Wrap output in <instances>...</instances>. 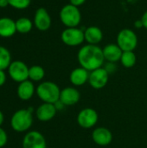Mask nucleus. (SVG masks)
<instances>
[{"label":"nucleus","instance_id":"nucleus-1","mask_svg":"<svg viewBox=\"0 0 147 148\" xmlns=\"http://www.w3.org/2000/svg\"><path fill=\"white\" fill-rule=\"evenodd\" d=\"M77 60L81 67L91 72L103 67L105 58L103 50L98 45L86 44L82 46L77 54Z\"/></svg>","mask_w":147,"mask_h":148},{"label":"nucleus","instance_id":"nucleus-2","mask_svg":"<svg viewBox=\"0 0 147 148\" xmlns=\"http://www.w3.org/2000/svg\"><path fill=\"white\" fill-rule=\"evenodd\" d=\"M33 124V108H23L16 111L10 119L12 129L17 133L27 132Z\"/></svg>","mask_w":147,"mask_h":148},{"label":"nucleus","instance_id":"nucleus-3","mask_svg":"<svg viewBox=\"0 0 147 148\" xmlns=\"http://www.w3.org/2000/svg\"><path fill=\"white\" fill-rule=\"evenodd\" d=\"M36 94L42 102L55 104L60 100L61 89L56 83L46 81L41 82L37 86Z\"/></svg>","mask_w":147,"mask_h":148},{"label":"nucleus","instance_id":"nucleus-4","mask_svg":"<svg viewBox=\"0 0 147 148\" xmlns=\"http://www.w3.org/2000/svg\"><path fill=\"white\" fill-rule=\"evenodd\" d=\"M60 20L67 28L78 27L81 21V13L78 7L70 3L64 5L60 10Z\"/></svg>","mask_w":147,"mask_h":148},{"label":"nucleus","instance_id":"nucleus-5","mask_svg":"<svg viewBox=\"0 0 147 148\" xmlns=\"http://www.w3.org/2000/svg\"><path fill=\"white\" fill-rule=\"evenodd\" d=\"M116 43L122 51H133L138 46V36L131 29H123L118 35Z\"/></svg>","mask_w":147,"mask_h":148},{"label":"nucleus","instance_id":"nucleus-6","mask_svg":"<svg viewBox=\"0 0 147 148\" xmlns=\"http://www.w3.org/2000/svg\"><path fill=\"white\" fill-rule=\"evenodd\" d=\"M62 42L69 47H76L83 43L85 41L84 30L77 27L66 28L61 34Z\"/></svg>","mask_w":147,"mask_h":148},{"label":"nucleus","instance_id":"nucleus-7","mask_svg":"<svg viewBox=\"0 0 147 148\" xmlns=\"http://www.w3.org/2000/svg\"><path fill=\"white\" fill-rule=\"evenodd\" d=\"M76 121L81 128L91 129L97 124L99 121V114L95 109L91 108H85L79 112Z\"/></svg>","mask_w":147,"mask_h":148},{"label":"nucleus","instance_id":"nucleus-8","mask_svg":"<svg viewBox=\"0 0 147 148\" xmlns=\"http://www.w3.org/2000/svg\"><path fill=\"white\" fill-rule=\"evenodd\" d=\"M29 67L22 61H13L10 64L8 74L10 77L16 82H23L29 80Z\"/></svg>","mask_w":147,"mask_h":148},{"label":"nucleus","instance_id":"nucleus-9","mask_svg":"<svg viewBox=\"0 0 147 148\" xmlns=\"http://www.w3.org/2000/svg\"><path fill=\"white\" fill-rule=\"evenodd\" d=\"M109 75H110L104 69V67H101L90 72L88 83L94 89H102L107 86L109 80Z\"/></svg>","mask_w":147,"mask_h":148},{"label":"nucleus","instance_id":"nucleus-10","mask_svg":"<svg viewBox=\"0 0 147 148\" xmlns=\"http://www.w3.org/2000/svg\"><path fill=\"white\" fill-rule=\"evenodd\" d=\"M23 148H47L45 137L38 131L28 132L22 142Z\"/></svg>","mask_w":147,"mask_h":148},{"label":"nucleus","instance_id":"nucleus-11","mask_svg":"<svg viewBox=\"0 0 147 148\" xmlns=\"http://www.w3.org/2000/svg\"><path fill=\"white\" fill-rule=\"evenodd\" d=\"M93 141L101 147H106L112 143L113 141V134L112 132L104 127H99L94 129L92 133Z\"/></svg>","mask_w":147,"mask_h":148},{"label":"nucleus","instance_id":"nucleus-12","mask_svg":"<svg viewBox=\"0 0 147 148\" xmlns=\"http://www.w3.org/2000/svg\"><path fill=\"white\" fill-rule=\"evenodd\" d=\"M34 25L41 31H46L50 28L51 17L45 8H38L36 10L34 16Z\"/></svg>","mask_w":147,"mask_h":148},{"label":"nucleus","instance_id":"nucleus-13","mask_svg":"<svg viewBox=\"0 0 147 148\" xmlns=\"http://www.w3.org/2000/svg\"><path fill=\"white\" fill-rule=\"evenodd\" d=\"M57 109L55 104L42 102L36 110V116L38 121L42 122L50 121L56 115Z\"/></svg>","mask_w":147,"mask_h":148},{"label":"nucleus","instance_id":"nucleus-14","mask_svg":"<svg viewBox=\"0 0 147 148\" xmlns=\"http://www.w3.org/2000/svg\"><path fill=\"white\" fill-rule=\"evenodd\" d=\"M80 99L81 94L75 87H67L61 90L59 101L64 106H74L79 102Z\"/></svg>","mask_w":147,"mask_h":148},{"label":"nucleus","instance_id":"nucleus-15","mask_svg":"<svg viewBox=\"0 0 147 148\" xmlns=\"http://www.w3.org/2000/svg\"><path fill=\"white\" fill-rule=\"evenodd\" d=\"M90 72L82 67L76 68L73 69L69 75L70 82L75 87H81L87 82H88Z\"/></svg>","mask_w":147,"mask_h":148},{"label":"nucleus","instance_id":"nucleus-16","mask_svg":"<svg viewBox=\"0 0 147 148\" xmlns=\"http://www.w3.org/2000/svg\"><path fill=\"white\" fill-rule=\"evenodd\" d=\"M102 50H103V56L105 61L108 62H114V63L120 61L123 51L118 46L117 43H109L106 45L102 49Z\"/></svg>","mask_w":147,"mask_h":148},{"label":"nucleus","instance_id":"nucleus-17","mask_svg":"<svg viewBox=\"0 0 147 148\" xmlns=\"http://www.w3.org/2000/svg\"><path fill=\"white\" fill-rule=\"evenodd\" d=\"M36 93V88L34 86L33 82L30 80H26L23 82H20L17 89L16 94L20 100L22 101H29L30 100Z\"/></svg>","mask_w":147,"mask_h":148},{"label":"nucleus","instance_id":"nucleus-18","mask_svg":"<svg viewBox=\"0 0 147 148\" xmlns=\"http://www.w3.org/2000/svg\"><path fill=\"white\" fill-rule=\"evenodd\" d=\"M84 37L88 44L98 45L103 39V32L97 26H89L84 30Z\"/></svg>","mask_w":147,"mask_h":148},{"label":"nucleus","instance_id":"nucleus-19","mask_svg":"<svg viewBox=\"0 0 147 148\" xmlns=\"http://www.w3.org/2000/svg\"><path fill=\"white\" fill-rule=\"evenodd\" d=\"M16 32V21L10 17L0 18V36L8 38L15 35Z\"/></svg>","mask_w":147,"mask_h":148},{"label":"nucleus","instance_id":"nucleus-20","mask_svg":"<svg viewBox=\"0 0 147 148\" xmlns=\"http://www.w3.org/2000/svg\"><path fill=\"white\" fill-rule=\"evenodd\" d=\"M16 27L20 34H27L32 29L33 23L28 17H20L16 21Z\"/></svg>","mask_w":147,"mask_h":148},{"label":"nucleus","instance_id":"nucleus-21","mask_svg":"<svg viewBox=\"0 0 147 148\" xmlns=\"http://www.w3.org/2000/svg\"><path fill=\"white\" fill-rule=\"evenodd\" d=\"M45 76V70L42 66L33 65L29 69V80L31 82H41Z\"/></svg>","mask_w":147,"mask_h":148},{"label":"nucleus","instance_id":"nucleus-22","mask_svg":"<svg viewBox=\"0 0 147 148\" xmlns=\"http://www.w3.org/2000/svg\"><path fill=\"white\" fill-rule=\"evenodd\" d=\"M120 62L124 68L130 69L136 64L137 56L133 51H123Z\"/></svg>","mask_w":147,"mask_h":148},{"label":"nucleus","instance_id":"nucleus-23","mask_svg":"<svg viewBox=\"0 0 147 148\" xmlns=\"http://www.w3.org/2000/svg\"><path fill=\"white\" fill-rule=\"evenodd\" d=\"M10 52L3 46H0V70H5L11 63Z\"/></svg>","mask_w":147,"mask_h":148},{"label":"nucleus","instance_id":"nucleus-24","mask_svg":"<svg viewBox=\"0 0 147 148\" xmlns=\"http://www.w3.org/2000/svg\"><path fill=\"white\" fill-rule=\"evenodd\" d=\"M10 6L16 10H24L27 9L31 3V0H8Z\"/></svg>","mask_w":147,"mask_h":148},{"label":"nucleus","instance_id":"nucleus-25","mask_svg":"<svg viewBox=\"0 0 147 148\" xmlns=\"http://www.w3.org/2000/svg\"><path fill=\"white\" fill-rule=\"evenodd\" d=\"M8 142V135L3 128L0 127V148L3 147Z\"/></svg>","mask_w":147,"mask_h":148},{"label":"nucleus","instance_id":"nucleus-26","mask_svg":"<svg viewBox=\"0 0 147 148\" xmlns=\"http://www.w3.org/2000/svg\"><path fill=\"white\" fill-rule=\"evenodd\" d=\"M104 69L107 71V73L110 75V74H113L115 71H116V69H117V67H116V65H115V63L114 62H107L106 63V65L104 66Z\"/></svg>","mask_w":147,"mask_h":148},{"label":"nucleus","instance_id":"nucleus-27","mask_svg":"<svg viewBox=\"0 0 147 148\" xmlns=\"http://www.w3.org/2000/svg\"><path fill=\"white\" fill-rule=\"evenodd\" d=\"M6 79L7 77L4 70H0V87L4 85V83L6 82Z\"/></svg>","mask_w":147,"mask_h":148},{"label":"nucleus","instance_id":"nucleus-28","mask_svg":"<svg viewBox=\"0 0 147 148\" xmlns=\"http://www.w3.org/2000/svg\"><path fill=\"white\" fill-rule=\"evenodd\" d=\"M85 2H86V0H69V3L74 6H76V7L82 5Z\"/></svg>","mask_w":147,"mask_h":148},{"label":"nucleus","instance_id":"nucleus-29","mask_svg":"<svg viewBox=\"0 0 147 148\" xmlns=\"http://www.w3.org/2000/svg\"><path fill=\"white\" fill-rule=\"evenodd\" d=\"M141 21H142V23H143V26L145 29H147V10L144 12V14L142 15L141 16Z\"/></svg>","mask_w":147,"mask_h":148},{"label":"nucleus","instance_id":"nucleus-30","mask_svg":"<svg viewBox=\"0 0 147 148\" xmlns=\"http://www.w3.org/2000/svg\"><path fill=\"white\" fill-rule=\"evenodd\" d=\"M9 5L10 3L8 0H0V8H6Z\"/></svg>","mask_w":147,"mask_h":148},{"label":"nucleus","instance_id":"nucleus-31","mask_svg":"<svg viewBox=\"0 0 147 148\" xmlns=\"http://www.w3.org/2000/svg\"><path fill=\"white\" fill-rule=\"evenodd\" d=\"M134 26L137 28V29H140V28H144V26H143V23H142V21H141V19H139V20H137V21H135V23H134Z\"/></svg>","mask_w":147,"mask_h":148},{"label":"nucleus","instance_id":"nucleus-32","mask_svg":"<svg viewBox=\"0 0 147 148\" xmlns=\"http://www.w3.org/2000/svg\"><path fill=\"white\" fill-rule=\"evenodd\" d=\"M3 121H4V115H3V112L0 110V127L3 125Z\"/></svg>","mask_w":147,"mask_h":148}]
</instances>
